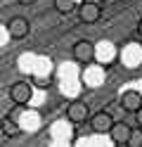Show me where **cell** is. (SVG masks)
Segmentation results:
<instances>
[{"instance_id": "obj_1", "label": "cell", "mask_w": 142, "mask_h": 147, "mask_svg": "<svg viewBox=\"0 0 142 147\" xmlns=\"http://www.w3.org/2000/svg\"><path fill=\"white\" fill-rule=\"evenodd\" d=\"M31 97H33V86L28 81H17L9 86V100L14 105H28Z\"/></svg>"}, {"instance_id": "obj_2", "label": "cell", "mask_w": 142, "mask_h": 147, "mask_svg": "<svg viewBox=\"0 0 142 147\" xmlns=\"http://www.w3.org/2000/svg\"><path fill=\"white\" fill-rule=\"evenodd\" d=\"M71 55L78 64H90L95 59V55H97V50H95V45L90 40H76L71 48Z\"/></svg>"}, {"instance_id": "obj_3", "label": "cell", "mask_w": 142, "mask_h": 147, "mask_svg": "<svg viewBox=\"0 0 142 147\" xmlns=\"http://www.w3.org/2000/svg\"><path fill=\"white\" fill-rule=\"evenodd\" d=\"M114 123H116V121H114V116L109 112H97V114L90 116V131L95 135H109Z\"/></svg>"}, {"instance_id": "obj_4", "label": "cell", "mask_w": 142, "mask_h": 147, "mask_svg": "<svg viewBox=\"0 0 142 147\" xmlns=\"http://www.w3.org/2000/svg\"><path fill=\"white\" fill-rule=\"evenodd\" d=\"M66 119H69L71 123L81 126L90 119V109L88 105L83 102V100H73V102H69V107H66Z\"/></svg>"}, {"instance_id": "obj_5", "label": "cell", "mask_w": 142, "mask_h": 147, "mask_svg": "<svg viewBox=\"0 0 142 147\" xmlns=\"http://www.w3.org/2000/svg\"><path fill=\"white\" fill-rule=\"evenodd\" d=\"M28 31H31V24H28L26 17H12V19L7 22V33L12 40H24Z\"/></svg>"}, {"instance_id": "obj_6", "label": "cell", "mask_w": 142, "mask_h": 147, "mask_svg": "<svg viewBox=\"0 0 142 147\" xmlns=\"http://www.w3.org/2000/svg\"><path fill=\"white\" fill-rule=\"evenodd\" d=\"M100 17H102V7H100L97 3H92V0L83 3L81 10H78V19H81V24H97Z\"/></svg>"}, {"instance_id": "obj_7", "label": "cell", "mask_w": 142, "mask_h": 147, "mask_svg": "<svg viewBox=\"0 0 142 147\" xmlns=\"http://www.w3.org/2000/svg\"><path fill=\"white\" fill-rule=\"evenodd\" d=\"M130 135H133V128L128 123H123V121H116V123L111 126V131H109L111 142L114 145H123V147L130 142Z\"/></svg>"}, {"instance_id": "obj_8", "label": "cell", "mask_w": 142, "mask_h": 147, "mask_svg": "<svg viewBox=\"0 0 142 147\" xmlns=\"http://www.w3.org/2000/svg\"><path fill=\"white\" fill-rule=\"evenodd\" d=\"M121 107H123V112H133V114H135L137 109L142 107L140 90H126V93L121 95Z\"/></svg>"}, {"instance_id": "obj_9", "label": "cell", "mask_w": 142, "mask_h": 147, "mask_svg": "<svg viewBox=\"0 0 142 147\" xmlns=\"http://www.w3.org/2000/svg\"><path fill=\"white\" fill-rule=\"evenodd\" d=\"M0 131H3L7 138H17V135H22V128H19L9 116H5L3 121H0Z\"/></svg>"}, {"instance_id": "obj_10", "label": "cell", "mask_w": 142, "mask_h": 147, "mask_svg": "<svg viewBox=\"0 0 142 147\" xmlns=\"http://www.w3.org/2000/svg\"><path fill=\"white\" fill-rule=\"evenodd\" d=\"M55 10L59 14H71L76 10V0H55Z\"/></svg>"}, {"instance_id": "obj_11", "label": "cell", "mask_w": 142, "mask_h": 147, "mask_svg": "<svg viewBox=\"0 0 142 147\" xmlns=\"http://www.w3.org/2000/svg\"><path fill=\"white\" fill-rule=\"evenodd\" d=\"M130 147H140L142 145V126L137 128V131H133V135H130V142H128Z\"/></svg>"}, {"instance_id": "obj_12", "label": "cell", "mask_w": 142, "mask_h": 147, "mask_svg": "<svg viewBox=\"0 0 142 147\" xmlns=\"http://www.w3.org/2000/svg\"><path fill=\"white\" fill-rule=\"evenodd\" d=\"M135 116H137V126H142V107L135 112Z\"/></svg>"}, {"instance_id": "obj_13", "label": "cell", "mask_w": 142, "mask_h": 147, "mask_svg": "<svg viewBox=\"0 0 142 147\" xmlns=\"http://www.w3.org/2000/svg\"><path fill=\"white\" fill-rule=\"evenodd\" d=\"M17 3H19V5H24V7H26V5H33V3H36V0H17Z\"/></svg>"}, {"instance_id": "obj_14", "label": "cell", "mask_w": 142, "mask_h": 147, "mask_svg": "<svg viewBox=\"0 0 142 147\" xmlns=\"http://www.w3.org/2000/svg\"><path fill=\"white\" fill-rule=\"evenodd\" d=\"M140 31H142V17H140Z\"/></svg>"}]
</instances>
